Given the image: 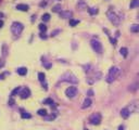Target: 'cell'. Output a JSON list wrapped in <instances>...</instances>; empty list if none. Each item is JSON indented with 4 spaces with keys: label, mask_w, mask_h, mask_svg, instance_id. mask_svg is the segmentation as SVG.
<instances>
[{
    "label": "cell",
    "mask_w": 139,
    "mask_h": 130,
    "mask_svg": "<svg viewBox=\"0 0 139 130\" xmlns=\"http://www.w3.org/2000/svg\"><path fill=\"white\" fill-rule=\"evenodd\" d=\"M46 4H47V2H46V1H43V2L40 3V7H45Z\"/></svg>",
    "instance_id": "8d00e7d4"
},
{
    "label": "cell",
    "mask_w": 139,
    "mask_h": 130,
    "mask_svg": "<svg viewBox=\"0 0 139 130\" xmlns=\"http://www.w3.org/2000/svg\"><path fill=\"white\" fill-rule=\"evenodd\" d=\"M101 120H102V117H101L100 113H94L92 115H90V117H89V122L91 125H94V126L100 125Z\"/></svg>",
    "instance_id": "5b68a950"
},
{
    "label": "cell",
    "mask_w": 139,
    "mask_h": 130,
    "mask_svg": "<svg viewBox=\"0 0 139 130\" xmlns=\"http://www.w3.org/2000/svg\"><path fill=\"white\" fill-rule=\"evenodd\" d=\"M128 110L130 111V113L131 112H139V101L136 100V101L131 102L128 106Z\"/></svg>",
    "instance_id": "9c48e42d"
},
{
    "label": "cell",
    "mask_w": 139,
    "mask_h": 130,
    "mask_svg": "<svg viewBox=\"0 0 139 130\" xmlns=\"http://www.w3.org/2000/svg\"><path fill=\"white\" fill-rule=\"evenodd\" d=\"M120 53H121V55L123 57H126L127 54H128V49L125 48V47L121 48V49H120Z\"/></svg>",
    "instance_id": "d6986e66"
},
{
    "label": "cell",
    "mask_w": 139,
    "mask_h": 130,
    "mask_svg": "<svg viewBox=\"0 0 139 130\" xmlns=\"http://www.w3.org/2000/svg\"><path fill=\"white\" fill-rule=\"evenodd\" d=\"M78 24H79V21L78 20H74V18H71V20H70V26L75 27L76 25H78Z\"/></svg>",
    "instance_id": "d4e9b609"
},
{
    "label": "cell",
    "mask_w": 139,
    "mask_h": 130,
    "mask_svg": "<svg viewBox=\"0 0 139 130\" xmlns=\"http://www.w3.org/2000/svg\"><path fill=\"white\" fill-rule=\"evenodd\" d=\"M138 89H139V82H135V83H133V85H130V86H129V88H128L129 91H133V92L137 91Z\"/></svg>",
    "instance_id": "e0dca14e"
},
{
    "label": "cell",
    "mask_w": 139,
    "mask_h": 130,
    "mask_svg": "<svg viewBox=\"0 0 139 130\" xmlns=\"http://www.w3.org/2000/svg\"><path fill=\"white\" fill-rule=\"evenodd\" d=\"M98 12L99 11L97 8H88V13H89L90 15H96Z\"/></svg>",
    "instance_id": "7402d4cb"
},
{
    "label": "cell",
    "mask_w": 139,
    "mask_h": 130,
    "mask_svg": "<svg viewBox=\"0 0 139 130\" xmlns=\"http://www.w3.org/2000/svg\"><path fill=\"white\" fill-rule=\"evenodd\" d=\"M20 91H21V87H17L12 92H11V98H13L14 96H17V93H20Z\"/></svg>",
    "instance_id": "484cf974"
},
{
    "label": "cell",
    "mask_w": 139,
    "mask_h": 130,
    "mask_svg": "<svg viewBox=\"0 0 139 130\" xmlns=\"http://www.w3.org/2000/svg\"><path fill=\"white\" fill-rule=\"evenodd\" d=\"M3 66H4V61L2 59H0V69H1Z\"/></svg>",
    "instance_id": "d590c367"
},
{
    "label": "cell",
    "mask_w": 139,
    "mask_h": 130,
    "mask_svg": "<svg viewBox=\"0 0 139 130\" xmlns=\"http://www.w3.org/2000/svg\"><path fill=\"white\" fill-rule=\"evenodd\" d=\"M137 7H139V0H131L129 8L134 9V8H137Z\"/></svg>",
    "instance_id": "603a6c76"
},
{
    "label": "cell",
    "mask_w": 139,
    "mask_h": 130,
    "mask_svg": "<svg viewBox=\"0 0 139 130\" xmlns=\"http://www.w3.org/2000/svg\"><path fill=\"white\" fill-rule=\"evenodd\" d=\"M61 8H62L61 4H55V6L52 8V11L53 12H59L60 13L61 12Z\"/></svg>",
    "instance_id": "83f0119b"
},
{
    "label": "cell",
    "mask_w": 139,
    "mask_h": 130,
    "mask_svg": "<svg viewBox=\"0 0 139 130\" xmlns=\"http://www.w3.org/2000/svg\"><path fill=\"white\" fill-rule=\"evenodd\" d=\"M60 32H61V31H60V29H57V31H53V32H51V36H52V37H54L55 35H57V34H59Z\"/></svg>",
    "instance_id": "1f68e13d"
},
{
    "label": "cell",
    "mask_w": 139,
    "mask_h": 130,
    "mask_svg": "<svg viewBox=\"0 0 139 130\" xmlns=\"http://www.w3.org/2000/svg\"><path fill=\"white\" fill-rule=\"evenodd\" d=\"M39 37H40L41 39H47V36H46L45 32H40V35H39Z\"/></svg>",
    "instance_id": "836d02e7"
},
{
    "label": "cell",
    "mask_w": 139,
    "mask_h": 130,
    "mask_svg": "<svg viewBox=\"0 0 139 130\" xmlns=\"http://www.w3.org/2000/svg\"><path fill=\"white\" fill-rule=\"evenodd\" d=\"M13 103H14V101H13V100L11 99L10 101H9V104H10V105H13Z\"/></svg>",
    "instance_id": "74e56055"
},
{
    "label": "cell",
    "mask_w": 139,
    "mask_h": 130,
    "mask_svg": "<svg viewBox=\"0 0 139 130\" xmlns=\"http://www.w3.org/2000/svg\"><path fill=\"white\" fill-rule=\"evenodd\" d=\"M129 115H130V111L128 110V107H124L121 110V116L124 119H127L129 117Z\"/></svg>",
    "instance_id": "7c38bea8"
},
{
    "label": "cell",
    "mask_w": 139,
    "mask_h": 130,
    "mask_svg": "<svg viewBox=\"0 0 139 130\" xmlns=\"http://www.w3.org/2000/svg\"><path fill=\"white\" fill-rule=\"evenodd\" d=\"M2 26H3V21H2V20H0V28H1Z\"/></svg>",
    "instance_id": "f35d334b"
},
{
    "label": "cell",
    "mask_w": 139,
    "mask_h": 130,
    "mask_svg": "<svg viewBox=\"0 0 139 130\" xmlns=\"http://www.w3.org/2000/svg\"><path fill=\"white\" fill-rule=\"evenodd\" d=\"M130 32H139V25L138 24H134L130 26Z\"/></svg>",
    "instance_id": "cb8c5ba5"
},
{
    "label": "cell",
    "mask_w": 139,
    "mask_h": 130,
    "mask_svg": "<svg viewBox=\"0 0 139 130\" xmlns=\"http://www.w3.org/2000/svg\"><path fill=\"white\" fill-rule=\"evenodd\" d=\"M46 120H52V119H54L55 118V115L53 114V115H51V116H46Z\"/></svg>",
    "instance_id": "4dcf8cb0"
},
{
    "label": "cell",
    "mask_w": 139,
    "mask_h": 130,
    "mask_svg": "<svg viewBox=\"0 0 139 130\" xmlns=\"http://www.w3.org/2000/svg\"><path fill=\"white\" fill-rule=\"evenodd\" d=\"M77 93H78V90H77V88L74 87V86H71V87H69L68 89L65 90L66 97L70 98V99H72V98L76 97V96H77Z\"/></svg>",
    "instance_id": "52a82bcc"
},
{
    "label": "cell",
    "mask_w": 139,
    "mask_h": 130,
    "mask_svg": "<svg viewBox=\"0 0 139 130\" xmlns=\"http://www.w3.org/2000/svg\"><path fill=\"white\" fill-rule=\"evenodd\" d=\"M3 76H4L3 74H1V75H0V79H2V77H3Z\"/></svg>",
    "instance_id": "b9f144b4"
},
{
    "label": "cell",
    "mask_w": 139,
    "mask_h": 130,
    "mask_svg": "<svg viewBox=\"0 0 139 130\" xmlns=\"http://www.w3.org/2000/svg\"><path fill=\"white\" fill-rule=\"evenodd\" d=\"M110 41L112 42L113 46H116V39H113L112 37H110Z\"/></svg>",
    "instance_id": "d6a6232c"
},
{
    "label": "cell",
    "mask_w": 139,
    "mask_h": 130,
    "mask_svg": "<svg viewBox=\"0 0 139 130\" xmlns=\"http://www.w3.org/2000/svg\"><path fill=\"white\" fill-rule=\"evenodd\" d=\"M38 79L41 82V85H43V89L47 90L48 89V85H47V82H46V75L45 74L43 73H38Z\"/></svg>",
    "instance_id": "30bf717a"
},
{
    "label": "cell",
    "mask_w": 139,
    "mask_h": 130,
    "mask_svg": "<svg viewBox=\"0 0 139 130\" xmlns=\"http://www.w3.org/2000/svg\"><path fill=\"white\" fill-rule=\"evenodd\" d=\"M37 114H38V115H40V116L46 117V116L48 115V112H47V110H45V108H40V110L37 111Z\"/></svg>",
    "instance_id": "44dd1931"
},
{
    "label": "cell",
    "mask_w": 139,
    "mask_h": 130,
    "mask_svg": "<svg viewBox=\"0 0 139 130\" xmlns=\"http://www.w3.org/2000/svg\"><path fill=\"white\" fill-rule=\"evenodd\" d=\"M18 94H20L21 99H27V98L31 97L32 92H31V90H29V88L24 87L23 89H21V91H20V93Z\"/></svg>",
    "instance_id": "ba28073f"
},
{
    "label": "cell",
    "mask_w": 139,
    "mask_h": 130,
    "mask_svg": "<svg viewBox=\"0 0 139 130\" xmlns=\"http://www.w3.org/2000/svg\"><path fill=\"white\" fill-rule=\"evenodd\" d=\"M28 9H29V7L24 3H20L17 6V10H18V11H24V12H26V11H28Z\"/></svg>",
    "instance_id": "4fadbf2b"
},
{
    "label": "cell",
    "mask_w": 139,
    "mask_h": 130,
    "mask_svg": "<svg viewBox=\"0 0 139 130\" xmlns=\"http://www.w3.org/2000/svg\"><path fill=\"white\" fill-rule=\"evenodd\" d=\"M43 104H46V105H50L51 107H54L55 106V103L53 102V100L51 98H48V99H46L45 101H43Z\"/></svg>",
    "instance_id": "2e32d148"
},
{
    "label": "cell",
    "mask_w": 139,
    "mask_h": 130,
    "mask_svg": "<svg viewBox=\"0 0 139 130\" xmlns=\"http://www.w3.org/2000/svg\"><path fill=\"white\" fill-rule=\"evenodd\" d=\"M92 104V101L89 99V98H87V99L84 100V102H83V105H82V108H88L90 105Z\"/></svg>",
    "instance_id": "5bb4252c"
},
{
    "label": "cell",
    "mask_w": 139,
    "mask_h": 130,
    "mask_svg": "<svg viewBox=\"0 0 139 130\" xmlns=\"http://www.w3.org/2000/svg\"><path fill=\"white\" fill-rule=\"evenodd\" d=\"M119 130H124V126H123V125H121V126L119 127Z\"/></svg>",
    "instance_id": "ab89813d"
},
{
    "label": "cell",
    "mask_w": 139,
    "mask_h": 130,
    "mask_svg": "<svg viewBox=\"0 0 139 130\" xmlns=\"http://www.w3.org/2000/svg\"><path fill=\"white\" fill-rule=\"evenodd\" d=\"M87 94H88L89 97H92V96H94V91H92V89H89V90H88V91H87Z\"/></svg>",
    "instance_id": "e575fe53"
},
{
    "label": "cell",
    "mask_w": 139,
    "mask_h": 130,
    "mask_svg": "<svg viewBox=\"0 0 139 130\" xmlns=\"http://www.w3.org/2000/svg\"><path fill=\"white\" fill-rule=\"evenodd\" d=\"M73 16V12L72 11H61L60 12V17L61 18H72Z\"/></svg>",
    "instance_id": "8fae6325"
},
{
    "label": "cell",
    "mask_w": 139,
    "mask_h": 130,
    "mask_svg": "<svg viewBox=\"0 0 139 130\" xmlns=\"http://www.w3.org/2000/svg\"><path fill=\"white\" fill-rule=\"evenodd\" d=\"M106 16H108V18L110 20V22L112 23L113 25H119L120 23H121V20H120L119 15L116 14L115 12H113V11H108L106 12Z\"/></svg>",
    "instance_id": "277c9868"
},
{
    "label": "cell",
    "mask_w": 139,
    "mask_h": 130,
    "mask_svg": "<svg viewBox=\"0 0 139 130\" xmlns=\"http://www.w3.org/2000/svg\"><path fill=\"white\" fill-rule=\"evenodd\" d=\"M119 75H120V68L116 66H112L110 69H109L108 76H106V78H105L106 82H109V83L113 82V81L119 77Z\"/></svg>",
    "instance_id": "6da1fadb"
},
{
    "label": "cell",
    "mask_w": 139,
    "mask_h": 130,
    "mask_svg": "<svg viewBox=\"0 0 139 130\" xmlns=\"http://www.w3.org/2000/svg\"><path fill=\"white\" fill-rule=\"evenodd\" d=\"M41 20H43V22H48V21L50 20V14L49 13H45V14L43 15V17H41Z\"/></svg>",
    "instance_id": "f1b7e54d"
},
{
    "label": "cell",
    "mask_w": 139,
    "mask_h": 130,
    "mask_svg": "<svg viewBox=\"0 0 139 130\" xmlns=\"http://www.w3.org/2000/svg\"><path fill=\"white\" fill-rule=\"evenodd\" d=\"M43 67H45V68H47V69H50L52 67V64L50 63V62H43Z\"/></svg>",
    "instance_id": "f546056e"
},
{
    "label": "cell",
    "mask_w": 139,
    "mask_h": 130,
    "mask_svg": "<svg viewBox=\"0 0 139 130\" xmlns=\"http://www.w3.org/2000/svg\"><path fill=\"white\" fill-rule=\"evenodd\" d=\"M2 17H4V14L2 12H0V18H2Z\"/></svg>",
    "instance_id": "60d3db41"
},
{
    "label": "cell",
    "mask_w": 139,
    "mask_h": 130,
    "mask_svg": "<svg viewBox=\"0 0 139 130\" xmlns=\"http://www.w3.org/2000/svg\"><path fill=\"white\" fill-rule=\"evenodd\" d=\"M77 8H78V10H83L84 8H86V2L84 0H79L77 3Z\"/></svg>",
    "instance_id": "ffe728a7"
},
{
    "label": "cell",
    "mask_w": 139,
    "mask_h": 130,
    "mask_svg": "<svg viewBox=\"0 0 139 130\" xmlns=\"http://www.w3.org/2000/svg\"><path fill=\"white\" fill-rule=\"evenodd\" d=\"M62 80L63 81H68V82H72V83H77L78 79L76 78L75 75H73L72 73H65L62 76Z\"/></svg>",
    "instance_id": "8992f818"
},
{
    "label": "cell",
    "mask_w": 139,
    "mask_h": 130,
    "mask_svg": "<svg viewBox=\"0 0 139 130\" xmlns=\"http://www.w3.org/2000/svg\"><path fill=\"white\" fill-rule=\"evenodd\" d=\"M23 29H24V25L20 22H13L12 25H11V32L15 36H20L21 32H23Z\"/></svg>",
    "instance_id": "7a4b0ae2"
},
{
    "label": "cell",
    "mask_w": 139,
    "mask_h": 130,
    "mask_svg": "<svg viewBox=\"0 0 139 130\" xmlns=\"http://www.w3.org/2000/svg\"><path fill=\"white\" fill-rule=\"evenodd\" d=\"M90 46H91V48L94 49V51L96 53H98V54H101L103 51V48H102V45H101V42L99 40H97V39H91L90 40Z\"/></svg>",
    "instance_id": "3957f363"
},
{
    "label": "cell",
    "mask_w": 139,
    "mask_h": 130,
    "mask_svg": "<svg viewBox=\"0 0 139 130\" xmlns=\"http://www.w3.org/2000/svg\"><path fill=\"white\" fill-rule=\"evenodd\" d=\"M21 117H22L23 119H29V118H32V115L29 113H27V112L21 111Z\"/></svg>",
    "instance_id": "ac0fdd59"
},
{
    "label": "cell",
    "mask_w": 139,
    "mask_h": 130,
    "mask_svg": "<svg viewBox=\"0 0 139 130\" xmlns=\"http://www.w3.org/2000/svg\"><path fill=\"white\" fill-rule=\"evenodd\" d=\"M17 72V74L20 76H25L27 74V68L26 67H18Z\"/></svg>",
    "instance_id": "9a60e30c"
},
{
    "label": "cell",
    "mask_w": 139,
    "mask_h": 130,
    "mask_svg": "<svg viewBox=\"0 0 139 130\" xmlns=\"http://www.w3.org/2000/svg\"><path fill=\"white\" fill-rule=\"evenodd\" d=\"M38 28H39V31H40V32H47V26H46L45 24H39Z\"/></svg>",
    "instance_id": "4316f807"
}]
</instances>
